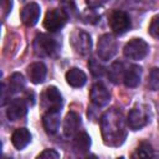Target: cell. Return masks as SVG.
<instances>
[{
  "instance_id": "obj_1",
  "label": "cell",
  "mask_w": 159,
  "mask_h": 159,
  "mask_svg": "<svg viewBox=\"0 0 159 159\" xmlns=\"http://www.w3.org/2000/svg\"><path fill=\"white\" fill-rule=\"evenodd\" d=\"M101 133L103 142L109 147H119L127 137L125 120L123 113L117 108H111L101 118Z\"/></svg>"
},
{
  "instance_id": "obj_2",
  "label": "cell",
  "mask_w": 159,
  "mask_h": 159,
  "mask_svg": "<svg viewBox=\"0 0 159 159\" xmlns=\"http://www.w3.org/2000/svg\"><path fill=\"white\" fill-rule=\"evenodd\" d=\"M34 50H35V53L37 56L50 57L57 52L58 42L56 41V39H53L48 35L40 34L34 40Z\"/></svg>"
},
{
  "instance_id": "obj_3",
  "label": "cell",
  "mask_w": 159,
  "mask_h": 159,
  "mask_svg": "<svg viewBox=\"0 0 159 159\" xmlns=\"http://www.w3.org/2000/svg\"><path fill=\"white\" fill-rule=\"evenodd\" d=\"M117 40L111 34H104L99 37L97 43V55L102 61L112 60L113 56L117 53Z\"/></svg>"
},
{
  "instance_id": "obj_4",
  "label": "cell",
  "mask_w": 159,
  "mask_h": 159,
  "mask_svg": "<svg viewBox=\"0 0 159 159\" xmlns=\"http://www.w3.org/2000/svg\"><path fill=\"white\" fill-rule=\"evenodd\" d=\"M108 24L116 35H123L130 29V17L123 10H113L109 14Z\"/></svg>"
},
{
  "instance_id": "obj_5",
  "label": "cell",
  "mask_w": 159,
  "mask_h": 159,
  "mask_svg": "<svg viewBox=\"0 0 159 159\" xmlns=\"http://www.w3.org/2000/svg\"><path fill=\"white\" fill-rule=\"evenodd\" d=\"M148 51H149V46L143 39H133L129 42H127L123 48L124 56L134 61L143 60L148 55Z\"/></svg>"
},
{
  "instance_id": "obj_6",
  "label": "cell",
  "mask_w": 159,
  "mask_h": 159,
  "mask_svg": "<svg viewBox=\"0 0 159 159\" xmlns=\"http://www.w3.org/2000/svg\"><path fill=\"white\" fill-rule=\"evenodd\" d=\"M67 17V14L62 9H51L45 15L43 27L51 32H56L66 25Z\"/></svg>"
},
{
  "instance_id": "obj_7",
  "label": "cell",
  "mask_w": 159,
  "mask_h": 159,
  "mask_svg": "<svg viewBox=\"0 0 159 159\" xmlns=\"http://www.w3.org/2000/svg\"><path fill=\"white\" fill-rule=\"evenodd\" d=\"M149 122V114L145 107L137 106L132 108L127 117V124L132 130H139Z\"/></svg>"
},
{
  "instance_id": "obj_8",
  "label": "cell",
  "mask_w": 159,
  "mask_h": 159,
  "mask_svg": "<svg viewBox=\"0 0 159 159\" xmlns=\"http://www.w3.org/2000/svg\"><path fill=\"white\" fill-rule=\"evenodd\" d=\"M71 43L75 51L82 56H87L92 50L91 36L83 30H76L71 36Z\"/></svg>"
},
{
  "instance_id": "obj_9",
  "label": "cell",
  "mask_w": 159,
  "mask_h": 159,
  "mask_svg": "<svg viewBox=\"0 0 159 159\" xmlns=\"http://www.w3.org/2000/svg\"><path fill=\"white\" fill-rule=\"evenodd\" d=\"M41 104L46 111L61 109V107H62V96H61L60 91L53 86L47 87L43 91L42 96H41Z\"/></svg>"
},
{
  "instance_id": "obj_10",
  "label": "cell",
  "mask_w": 159,
  "mask_h": 159,
  "mask_svg": "<svg viewBox=\"0 0 159 159\" xmlns=\"http://www.w3.org/2000/svg\"><path fill=\"white\" fill-rule=\"evenodd\" d=\"M40 14H41V9L36 2H30L27 5H25L21 10V21L24 25L31 27L34 25L37 24L39 19H40Z\"/></svg>"
},
{
  "instance_id": "obj_11",
  "label": "cell",
  "mask_w": 159,
  "mask_h": 159,
  "mask_svg": "<svg viewBox=\"0 0 159 159\" xmlns=\"http://www.w3.org/2000/svg\"><path fill=\"white\" fill-rule=\"evenodd\" d=\"M89 98L92 101V103L97 107H103L106 106L109 99H111V94L108 92V89L102 84V83H94L91 88L89 92Z\"/></svg>"
},
{
  "instance_id": "obj_12",
  "label": "cell",
  "mask_w": 159,
  "mask_h": 159,
  "mask_svg": "<svg viewBox=\"0 0 159 159\" xmlns=\"http://www.w3.org/2000/svg\"><path fill=\"white\" fill-rule=\"evenodd\" d=\"M81 128V117L76 112H68L63 122V134L66 138H73Z\"/></svg>"
},
{
  "instance_id": "obj_13",
  "label": "cell",
  "mask_w": 159,
  "mask_h": 159,
  "mask_svg": "<svg viewBox=\"0 0 159 159\" xmlns=\"http://www.w3.org/2000/svg\"><path fill=\"white\" fill-rule=\"evenodd\" d=\"M27 112V104L26 101L22 98H15L9 103V107L6 109V116L10 120H17L22 118Z\"/></svg>"
},
{
  "instance_id": "obj_14",
  "label": "cell",
  "mask_w": 159,
  "mask_h": 159,
  "mask_svg": "<svg viewBox=\"0 0 159 159\" xmlns=\"http://www.w3.org/2000/svg\"><path fill=\"white\" fill-rule=\"evenodd\" d=\"M60 113L61 109H50L42 116V124L48 134H55L60 128Z\"/></svg>"
},
{
  "instance_id": "obj_15",
  "label": "cell",
  "mask_w": 159,
  "mask_h": 159,
  "mask_svg": "<svg viewBox=\"0 0 159 159\" xmlns=\"http://www.w3.org/2000/svg\"><path fill=\"white\" fill-rule=\"evenodd\" d=\"M91 147V138L86 132H78L75 137H73V152L77 155H84Z\"/></svg>"
},
{
  "instance_id": "obj_16",
  "label": "cell",
  "mask_w": 159,
  "mask_h": 159,
  "mask_svg": "<svg viewBox=\"0 0 159 159\" xmlns=\"http://www.w3.org/2000/svg\"><path fill=\"white\" fill-rule=\"evenodd\" d=\"M46 73H47V70H46V66L42 62H34L27 67L29 78L35 84L42 83L46 78Z\"/></svg>"
},
{
  "instance_id": "obj_17",
  "label": "cell",
  "mask_w": 159,
  "mask_h": 159,
  "mask_svg": "<svg viewBox=\"0 0 159 159\" xmlns=\"http://www.w3.org/2000/svg\"><path fill=\"white\" fill-rule=\"evenodd\" d=\"M11 142L16 149H24L31 142V133L26 128H17L11 135Z\"/></svg>"
},
{
  "instance_id": "obj_18",
  "label": "cell",
  "mask_w": 159,
  "mask_h": 159,
  "mask_svg": "<svg viewBox=\"0 0 159 159\" xmlns=\"http://www.w3.org/2000/svg\"><path fill=\"white\" fill-rule=\"evenodd\" d=\"M140 76H142V68L137 65H132L128 70H125L123 82L127 87L134 88L139 84L140 82Z\"/></svg>"
},
{
  "instance_id": "obj_19",
  "label": "cell",
  "mask_w": 159,
  "mask_h": 159,
  "mask_svg": "<svg viewBox=\"0 0 159 159\" xmlns=\"http://www.w3.org/2000/svg\"><path fill=\"white\" fill-rule=\"evenodd\" d=\"M66 81L72 87H82V86H84L87 77H86V73L83 71L73 67L66 72Z\"/></svg>"
},
{
  "instance_id": "obj_20",
  "label": "cell",
  "mask_w": 159,
  "mask_h": 159,
  "mask_svg": "<svg viewBox=\"0 0 159 159\" xmlns=\"http://www.w3.org/2000/svg\"><path fill=\"white\" fill-rule=\"evenodd\" d=\"M124 73H125V70H124V65L119 61H116L111 65L109 70H108V78L111 80V82L113 83H119L120 81H123L124 78Z\"/></svg>"
},
{
  "instance_id": "obj_21",
  "label": "cell",
  "mask_w": 159,
  "mask_h": 159,
  "mask_svg": "<svg viewBox=\"0 0 159 159\" xmlns=\"http://www.w3.org/2000/svg\"><path fill=\"white\" fill-rule=\"evenodd\" d=\"M25 87V80H24V76L19 72H15L12 73L10 77H9V92L10 94H15L20 91H22Z\"/></svg>"
},
{
  "instance_id": "obj_22",
  "label": "cell",
  "mask_w": 159,
  "mask_h": 159,
  "mask_svg": "<svg viewBox=\"0 0 159 159\" xmlns=\"http://www.w3.org/2000/svg\"><path fill=\"white\" fill-rule=\"evenodd\" d=\"M134 157H139V158H152L154 157V150L152 148V145L147 142H142L139 144V147L135 150Z\"/></svg>"
},
{
  "instance_id": "obj_23",
  "label": "cell",
  "mask_w": 159,
  "mask_h": 159,
  "mask_svg": "<svg viewBox=\"0 0 159 159\" xmlns=\"http://www.w3.org/2000/svg\"><path fill=\"white\" fill-rule=\"evenodd\" d=\"M88 68L91 70V72L94 77H102L106 72L104 66L102 63H99V61L96 60V58H91L88 61Z\"/></svg>"
},
{
  "instance_id": "obj_24",
  "label": "cell",
  "mask_w": 159,
  "mask_h": 159,
  "mask_svg": "<svg viewBox=\"0 0 159 159\" xmlns=\"http://www.w3.org/2000/svg\"><path fill=\"white\" fill-rule=\"evenodd\" d=\"M148 88L152 91H157L159 88V68L154 67L150 70L148 76Z\"/></svg>"
},
{
  "instance_id": "obj_25",
  "label": "cell",
  "mask_w": 159,
  "mask_h": 159,
  "mask_svg": "<svg viewBox=\"0 0 159 159\" xmlns=\"http://www.w3.org/2000/svg\"><path fill=\"white\" fill-rule=\"evenodd\" d=\"M148 31H149V34H150L154 39L159 40V15H157V16H154V17L152 19Z\"/></svg>"
},
{
  "instance_id": "obj_26",
  "label": "cell",
  "mask_w": 159,
  "mask_h": 159,
  "mask_svg": "<svg viewBox=\"0 0 159 159\" xmlns=\"http://www.w3.org/2000/svg\"><path fill=\"white\" fill-rule=\"evenodd\" d=\"M37 158L40 159H57V158H60V153H57L55 149H45L43 152H41L39 155H37Z\"/></svg>"
},
{
  "instance_id": "obj_27",
  "label": "cell",
  "mask_w": 159,
  "mask_h": 159,
  "mask_svg": "<svg viewBox=\"0 0 159 159\" xmlns=\"http://www.w3.org/2000/svg\"><path fill=\"white\" fill-rule=\"evenodd\" d=\"M0 6H1V16H2V19H6V16L11 11L12 1L11 0H0Z\"/></svg>"
},
{
  "instance_id": "obj_28",
  "label": "cell",
  "mask_w": 159,
  "mask_h": 159,
  "mask_svg": "<svg viewBox=\"0 0 159 159\" xmlns=\"http://www.w3.org/2000/svg\"><path fill=\"white\" fill-rule=\"evenodd\" d=\"M87 16H84V20L86 22H91V24H96L97 20H98V16L94 14V10H89L86 12Z\"/></svg>"
},
{
  "instance_id": "obj_29",
  "label": "cell",
  "mask_w": 159,
  "mask_h": 159,
  "mask_svg": "<svg viewBox=\"0 0 159 159\" xmlns=\"http://www.w3.org/2000/svg\"><path fill=\"white\" fill-rule=\"evenodd\" d=\"M107 0H86V4L91 7V9H97L99 6H102Z\"/></svg>"
}]
</instances>
